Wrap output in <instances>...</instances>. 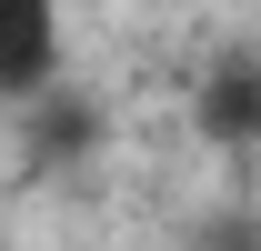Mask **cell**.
<instances>
[{
  "label": "cell",
  "mask_w": 261,
  "mask_h": 251,
  "mask_svg": "<svg viewBox=\"0 0 261 251\" xmlns=\"http://www.w3.org/2000/svg\"><path fill=\"white\" fill-rule=\"evenodd\" d=\"M70 70V20L61 0H0V111H31Z\"/></svg>",
  "instance_id": "6da1fadb"
},
{
  "label": "cell",
  "mask_w": 261,
  "mask_h": 251,
  "mask_svg": "<svg viewBox=\"0 0 261 251\" xmlns=\"http://www.w3.org/2000/svg\"><path fill=\"white\" fill-rule=\"evenodd\" d=\"M0 251H10V241H0Z\"/></svg>",
  "instance_id": "7a4b0ae2"
}]
</instances>
